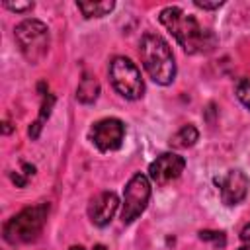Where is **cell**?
<instances>
[{"mask_svg": "<svg viewBox=\"0 0 250 250\" xmlns=\"http://www.w3.org/2000/svg\"><path fill=\"white\" fill-rule=\"evenodd\" d=\"M158 20L168 29V33H172V37L180 43V47L189 55L209 53L217 43L215 35L209 29L201 27L193 16L186 14L178 6L164 8L158 14Z\"/></svg>", "mask_w": 250, "mask_h": 250, "instance_id": "cell-1", "label": "cell"}, {"mask_svg": "<svg viewBox=\"0 0 250 250\" xmlns=\"http://www.w3.org/2000/svg\"><path fill=\"white\" fill-rule=\"evenodd\" d=\"M139 55H141V62H143L145 70L156 84L168 86L174 80V76H176L174 53H172L170 45L160 35H156V33L143 35V39L139 43Z\"/></svg>", "mask_w": 250, "mask_h": 250, "instance_id": "cell-2", "label": "cell"}, {"mask_svg": "<svg viewBox=\"0 0 250 250\" xmlns=\"http://www.w3.org/2000/svg\"><path fill=\"white\" fill-rule=\"evenodd\" d=\"M47 215H49V203L45 201L21 209L4 225L2 229L4 240L8 244H21V242L35 240L45 227Z\"/></svg>", "mask_w": 250, "mask_h": 250, "instance_id": "cell-3", "label": "cell"}, {"mask_svg": "<svg viewBox=\"0 0 250 250\" xmlns=\"http://www.w3.org/2000/svg\"><path fill=\"white\" fill-rule=\"evenodd\" d=\"M16 43L27 62L37 64L47 57L49 51V29L39 20H23L14 29Z\"/></svg>", "mask_w": 250, "mask_h": 250, "instance_id": "cell-4", "label": "cell"}, {"mask_svg": "<svg viewBox=\"0 0 250 250\" xmlns=\"http://www.w3.org/2000/svg\"><path fill=\"white\" fill-rule=\"evenodd\" d=\"M109 80L115 92L127 100H139L145 92V82L137 64L127 57H115L109 62Z\"/></svg>", "mask_w": 250, "mask_h": 250, "instance_id": "cell-5", "label": "cell"}, {"mask_svg": "<svg viewBox=\"0 0 250 250\" xmlns=\"http://www.w3.org/2000/svg\"><path fill=\"white\" fill-rule=\"evenodd\" d=\"M150 199V182L145 174H135L123 191V209H121V221L125 225L133 223L148 205Z\"/></svg>", "mask_w": 250, "mask_h": 250, "instance_id": "cell-6", "label": "cell"}, {"mask_svg": "<svg viewBox=\"0 0 250 250\" xmlns=\"http://www.w3.org/2000/svg\"><path fill=\"white\" fill-rule=\"evenodd\" d=\"M90 139L92 143L102 150V152H111L117 150L123 145L125 139V125L117 117H105L100 119L92 125L90 129Z\"/></svg>", "mask_w": 250, "mask_h": 250, "instance_id": "cell-7", "label": "cell"}, {"mask_svg": "<svg viewBox=\"0 0 250 250\" xmlns=\"http://www.w3.org/2000/svg\"><path fill=\"white\" fill-rule=\"evenodd\" d=\"M186 168V160L184 156L176 154V152H164L160 156H156L154 162H150L148 166V178L158 184V186H166L174 180H178L182 176Z\"/></svg>", "mask_w": 250, "mask_h": 250, "instance_id": "cell-8", "label": "cell"}, {"mask_svg": "<svg viewBox=\"0 0 250 250\" xmlns=\"http://www.w3.org/2000/svg\"><path fill=\"white\" fill-rule=\"evenodd\" d=\"M248 188H250V178L238 168L229 170L219 180L221 199L225 205H238L248 195Z\"/></svg>", "mask_w": 250, "mask_h": 250, "instance_id": "cell-9", "label": "cell"}, {"mask_svg": "<svg viewBox=\"0 0 250 250\" xmlns=\"http://www.w3.org/2000/svg\"><path fill=\"white\" fill-rule=\"evenodd\" d=\"M119 207V197L113 191H102L92 197L88 205V217L96 227H105Z\"/></svg>", "mask_w": 250, "mask_h": 250, "instance_id": "cell-10", "label": "cell"}, {"mask_svg": "<svg viewBox=\"0 0 250 250\" xmlns=\"http://www.w3.org/2000/svg\"><path fill=\"white\" fill-rule=\"evenodd\" d=\"M98 96H100V82L92 74L84 72V76L80 78L78 88H76V100L82 104H94L98 100Z\"/></svg>", "mask_w": 250, "mask_h": 250, "instance_id": "cell-11", "label": "cell"}, {"mask_svg": "<svg viewBox=\"0 0 250 250\" xmlns=\"http://www.w3.org/2000/svg\"><path fill=\"white\" fill-rule=\"evenodd\" d=\"M199 139V133L193 125H184L182 129H178L172 137H170V145L174 148H188V146H193Z\"/></svg>", "mask_w": 250, "mask_h": 250, "instance_id": "cell-12", "label": "cell"}, {"mask_svg": "<svg viewBox=\"0 0 250 250\" xmlns=\"http://www.w3.org/2000/svg\"><path fill=\"white\" fill-rule=\"evenodd\" d=\"M76 6L84 14V18H102V16H107L115 8V2H111V0H105V2H78Z\"/></svg>", "mask_w": 250, "mask_h": 250, "instance_id": "cell-13", "label": "cell"}, {"mask_svg": "<svg viewBox=\"0 0 250 250\" xmlns=\"http://www.w3.org/2000/svg\"><path fill=\"white\" fill-rule=\"evenodd\" d=\"M53 104H55V96L49 94V92H45V94H43V104H41L39 117H37L35 123L29 127V137H31V139H37V137H39V131H41L43 123H45V121L49 119V115H51V107H53Z\"/></svg>", "mask_w": 250, "mask_h": 250, "instance_id": "cell-14", "label": "cell"}, {"mask_svg": "<svg viewBox=\"0 0 250 250\" xmlns=\"http://www.w3.org/2000/svg\"><path fill=\"white\" fill-rule=\"evenodd\" d=\"M236 98L250 109V78H240L236 82Z\"/></svg>", "mask_w": 250, "mask_h": 250, "instance_id": "cell-15", "label": "cell"}, {"mask_svg": "<svg viewBox=\"0 0 250 250\" xmlns=\"http://www.w3.org/2000/svg\"><path fill=\"white\" fill-rule=\"evenodd\" d=\"M199 238L201 240H209V242H213L215 246H221V248L227 244L225 234L223 232H217V230H201L199 232Z\"/></svg>", "mask_w": 250, "mask_h": 250, "instance_id": "cell-16", "label": "cell"}, {"mask_svg": "<svg viewBox=\"0 0 250 250\" xmlns=\"http://www.w3.org/2000/svg\"><path fill=\"white\" fill-rule=\"evenodd\" d=\"M4 6H6L8 10H12V12H29V10H33L35 4H33V2H21V4H20V2H16V4H14V2H6Z\"/></svg>", "mask_w": 250, "mask_h": 250, "instance_id": "cell-17", "label": "cell"}, {"mask_svg": "<svg viewBox=\"0 0 250 250\" xmlns=\"http://www.w3.org/2000/svg\"><path fill=\"white\" fill-rule=\"evenodd\" d=\"M197 8H201V10H217V8H221L225 2L223 0H215V2H205V0H195L193 2Z\"/></svg>", "mask_w": 250, "mask_h": 250, "instance_id": "cell-18", "label": "cell"}, {"mask_svg": "<svg viewBox=\"0 0 250 250\" xmlns=\"http://www.w3.org/2000/svg\"><path fill=\"white\" fill-rule=\"evenodd\" d=\"M27 180H29V178H27V176H21L20 172H14V174H12V182H14L18 188H23V186L27 184Z\"/></svg>", "mask_w": 250, "mask_h": 250, "instance_id": "cell-19", "label": "cell"}, {"mask_svg": "<svg viewBox=\"0 0 250 250\" xmlns=\"http://www.w3.org/2000/svg\"><path fill=\"white\" fill-rule=\"evenodd\" d=\"M240 240H242L246 246H250V225H246V227L240 230Z\"/></svg>", "mask_w": 250, "mask_h": 250, "instance_id": "cell-20", "label": "cell"}, {"mask_svg": "<svg viewBox=\"0 0 250 250\" xmlns=\"http://www.w3.org/2000/svg\"><path fill=\"white\" fill-rule=\"evenodd\" d=\"M92 250H107V248H105V246H104V244H96V246H94V248H92Z\"/></svg>", "mask_w": 250, "mask_h": 250, "instance_id": "cell-21", "label": "cell"}, {"mask_svg": "<svg viewBox=\"0 0 250 250\" xmlns=\"http://www.w3.org/2000/svg\"><path fill=\"white\" fill-rule=\"evenodd\" d=\"M68 250H84V248H82V246H70Z\"/></svg>", "mask_w": 250, "mask_h": 250, "instance_id": "cell-22", "label": "cell"}, {"mask_svg": "<svg viewBox=\"0 0 250 250\" xmlns=\"http://www.w3.org/2000/svg\"><path fill=\"white\" fill-rule=\"evenodd\" d=\"M240 250H250V246H242V248H240Z\"/></svg>", "mask_w": 250, "mask_h": 250, "instance_id": "cell-23", "label": "cell"}]
</instances>
